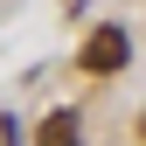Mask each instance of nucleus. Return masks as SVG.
<instances>
[{"mask_svg": "<svg viewBox=\"0 0 146 146\" xmlns=\"http://www.w3.org/2000/svg\"><path fill=\"white\" fill-rule=\"evenodd\" d=\"M125 63H132V35H125L118 21H98L84 35V49H77V70H84V77H118Z\"/></svg>", "mask_w": 146, "mask_h": 146, "instance_id": "nucleus-1", "label": "nucleus"}, {"mask_svg": "<svg viewBox=\"0 0 146 146\" xmlns=\"http://www.w3.org/2000/svg\"><path fill=\"white\" fill-rule=\"evenodd\" d=\"M42 146H84V118L77 111H49L42 118Z\"/></svg>", "mask_w": 146, "mask_h": 146, "instance_id": "nucleus-2", "label": "nucleus"}, {"mask_svg": "<svg viewBox=\"0 0 146 146\" xmlns=\"http://www.w3.org/2000/svg\"><path fill=\"white\" fill-rule=\"evenodd\" d=\"M0 146H21V125L14 118H0Z\"/></svg>", "mask_w": 146, "mask_h": 146, "instance_id": "nucleus-3", "label": "nucleus"}, {"mask_svg": "<svg viewBox=\"0 0 146 146\" xmlns=\"http://www.w3.org/2000/svg\"><path fill=\"white\" fill-rule=\"evenodd\" d=\"M139 132H146V118H139Z\"/></svg>", "mask_w": 146, "mask_h": 146, "instance_id": "nucleus-4", "label": "nucleus"}]
</instances>
